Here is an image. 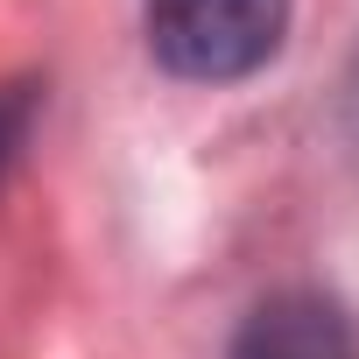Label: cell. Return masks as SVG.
Instances as JSON below:
<instances>
[{
	"mask_svg": "<svg viewBox=\"0 0 359 359\" xmlns=\"http://www.w3.org/2000/svg\"><path fill=\"white\" fill-rule=\"evenodd\" d=\"M148 50L191 85H233L254 78L282 36H289V0H141Z\"/></svg>",
	"mask_w": 359,
	"mask_h": 359,
	"instance_id": "6da1fadb",
	"label": "cell"
},
{
	"mask_svg": "<svg viewBox=\"0 0 359 359\" xmlns=\"http://www.w3.org/2000/svg\"><path fill=\"white\" fill-rule=\"evenodd\" d=\"M29 127H36V85H0V176L29 148Z\"/></svg>",
	"mask_w": 359,
	"mask_h": 359,
	"instance_id": "3957f363",
	"label": "cell"
},
{
	"mask_svg": "<svg viewBox=\"0 0 359 359\" xmlns=\"http://www.w3.org/2000/svg\"><path fill=\"white\" fill-rule=\"evenodd\" d=\"M226 359H359V338H352V324L331 296L282 289V296H261L240 317Z\"/></svg>",
	"mask_w": 359,
	"mask_h": 359,
	"instance_id": "7a4b0ae2",
	"label": "cell"
},
{
	"mask_svg": "<svg viewBox=\"0 0 359 359\" xmlns=\"http://www.w3.org/2000/svg\"><path fill=\"white\" fill-rule=\"evenodd\" d=\"M352 106H359V92H352Z\"/></svg>",
	"mask_w": 359,
	"mask_h": 359,
	"instance_id": "277c9868",
	"label": "cell"
}]
</instances>
